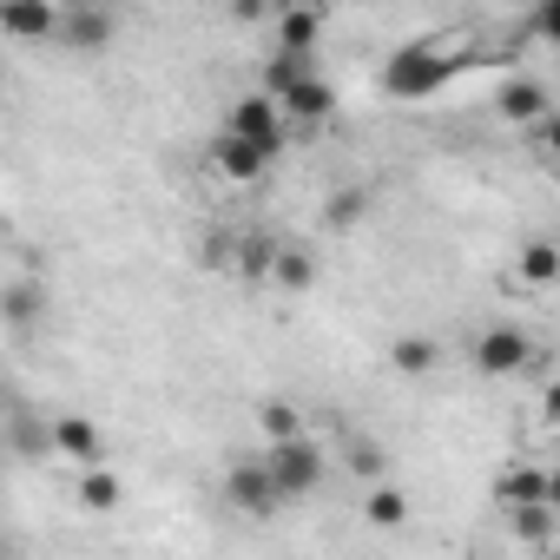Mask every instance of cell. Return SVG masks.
I'll return each instance as SVG.
<instances>
[{"label": "cell", "instance_id": "cell-7", "mask_svg": "<svg viewBox=\"0 0 560 560\" xmlns=\"http://www.w3.org/2000/svg\"><path fill=\"white\" fill-rule=\"evenodd\" d=\"M270 106L284 113V126H291V119H298V126H324V119L337 113V86H330L324 73H311V80H298L284 100H270Z\"/></svg>", "mask_w": 560, "mask_h": 560}, {"label": "cell", "instance_id": "cell-22", "mask_svg": "<svg viewBox=\"0 0 560 560\" xmlns=\"http://www.w3.org/2000/svg\"><path fill=\"white\" fill-rule=\"evenodd\" d=\"M508 521H514V534H521V540H534V547H540V540L553 534V501H534V508H508Z\"/></svg>", "mask_w": 560, "mask_h": 560}, {"label": "cell", "instance_id": "cell-13", "mask_svg": "<svg viewBox=\"0 0 560 560\" xmlns=\"http://www.w3.org/2000/svg\"><path fill=\"white\" fill-rule=\"evenodd\" d=\"M317 34H324L317 8H284L277 14V54H317Z\"/></svg>", "mask_w": 560, "mask_h": 560}, {"label": "cell", "instance_id": "cell-19", "mask_svg": "<svg viewBox=\"0 0 560 560\" xmlns=\"http://www.w3.org/2000/svg\"><path fill=\"white\" fill-rule=\"evenodd\" d=\"M370 521H376V527H409V494L389 488V481H376V488H370Z\"/></svg>", "mask_w": 560, "mask_h": 560}, {"label": "cell", "instance_id": "cell-10", "mask_svg": "<svg viewBox=\"0 0 560 560\" xmlns=\"http://www.w3.org/2000/svg\"><path fill=\"white\" fill-rule=\"evenodd\" d=\"M47 442H54L67 462L100 468V422H86V416H54V422H47Z\"/></svg>", "mask_w": 560, "mask_h": 560}, {"label": "cell", "instance_id": "cell-24", "mask_svg": "<svg viewBox=\"0 0 560 560\" xmlns=\"http://www.w3.org/2000/svg\"><path fill=\"white\" fill-rule=\"evenodd\" d=\"M231 257H237V270H244V277H270V264H277V244H270V237H244Z\"/></svg>", "mask_w": 560, "mask_h": 560}, {"label": "cell", "instance_id": "cell-4", "mask_svg": "<svg viewBox=\"0 0 560 560\" xmlns=\"http://www.w3.org/2000/svg\"><path fill=\"white\" fill-rule=\"evenodd\" d=\"M475 370H481V376H521V370H534V337L514 330V324L481 330V337H475Z\"/></svg>", "mask_w": 560, "mask_h": 560}, {"label": "cell", "instance_id": "cell-20", "mask_svg": "<svg viewBox=\"0 0 560 560\" xmlns=\"http://www.w3.org/2000/svg\"><path fill=\"white\" fill-rule=\"evenodd\" d=\"M435 357H442V350H435L429 337H402V343L389 350V363H396L402 376H429V370H435Z\"/></svg>", "mask_w": 560, "mask_h": 560}, {"label": "cell", "instance_id": "cell-27", "mask_svg": "<svg viewBox=\"0 0 560 560\" xmlns=\"http://www.w3.org/2000/svg\"><path fill=\"white\" fill-rule=\"evenodd\" d=\"M0 560H8V553H0Z\"/></svg>", "mask_w": 560, "mask_h": 560}, {"label": "cell", "instance_id": "cell-1", "mask_svg": "<svg viewBox=\"0 0 560 560\" xmlns=\"http://www.w3.org/2000/svg\"><path fill=\"white\" fill-rule=\"evenodd\" d=\"M462 73V54H435V47H402L389 67H383V93L389 100H429V93H442L448 80Z\"/></svg>", "mask_w": 560, "mask_h": 560}, {"label": "cell", "instance_id": "cell-18", "mask_svg": "<svg viewBox=\"0 0 560 560\" xmlns=\"http://www.w3.org/2000/svg\"><path fill=\"white\" fill-rule=\"evenodd\" d=\"M363 211H370V191H357V185H343V191L324 198V224H330V231H350Z\"/></svg>", "mask_w": 560, "mask_h": 560}, {"label": "cell", "instance_id": "cell-17", "mask_svg": "<svg viewBox=\"0 0 560 560\" xmlns=\"http://www.w3.org/2000/svg\"><path fill=\"white\" fill-rule=\"evenodd\" d=\"M270 284H284V291H311V284H317V257H311V250H277Z\"/></svg>", "mask_w": 560, "mask_h": 560}, {"label": "cell", "instance_id": "cell-11", "mask_svg": "<svg viewBox=\"0 0 560 560\" xmlns=\"http://www.w3.org/2000/svg\"><path fill=\"white\" fill-rule=\"evenodd\" d=\"M494 106H501V119H508V126H540V119H553V100H547V86H540V80H508Z\"/></svg>", "mask_w": 560, "mask_h": 560}, {"label": "cell", "instance_id": "cell-23", "mask_svg": "<svg viewBox=\"0 0 560 560\" xmlns=\"http://www.w3.org/2000/svg\"><path fill=\"white\" fill-rule=\"evenodd\" d=\"M553 270H560V250H553L547 237H534V244L521 250V277H527V284H553Z\"/></svg>", "mask_w": 560, "mask_h": 560}, {"label": "cell", "instance_id": "cell-21", "mask_svg": "<svg viewBox=\"0 0 560 560\" xmlns=\"http://www.w3.org/2000/svg\"><path fill=\"white\" fill-rule=\"evenodd\" d=\"M257 422H264V435H270V442H298V435H304V416H298L291 402H264V409H257Z\"/></svg>", "mask_w": 560, "mask_h": 560}, {"label": "cell", "instance_id": "cell-15", "mask_svg": "<svg viewBox=\"0 0 560 560\" xmlns=\"http://www.w3.org/2000/svg\"><path fill=\"white\" fill-rule=\"evenodd\" d=\"M317 73V54H277L270 67H264V100H284L298 80H311Z\"/></svg>", "mask_w": 560, "mask_h": 560}, {"label": "cell", "instance_id": "cell-16", "mask_svg": "<svg viewBox=\"0 0 560 560\" xmlns=\"http://www.w3.org/2000/svg\"><path fill=\"white\" fill-rule=\"evenodd\" d=\"M73 494H80V508H86V514H113L126 488H119V475H113V468H80V488H73Z\"/></svg>", "mask_w": 560, "mask_h": 560}, {"label": "cell", "instance_id": "cell-2", "mask_svg": "<svg viewBox=\"0 0 560 560\" xmlns=\"http://www.w3.org/2000/svg\"><path fill=\"white\" fill-rule=\"evenodd\" d=\"M324 448L311 442V435H298V442H270V455H264V475L277 481V494L284 501H298V494H311L317 481H324Z\"/></svg>", "mask_w": 560, "mask_h": 560}, {"label": "cell", "instance_id": "cell-3", "mask_svg": "<svg viewBox=\"0 0 560 560\" xmlns=\"http://www.w3.org/2000/svg\"><path fill=\"white\" fill-rule=\"evenodd\" d=\"M224 132H231V139H244V145H257L264 159H277V152H284V113H277L264 93L237 100V106H231V119H224Z\"/></svg>", "mask_w": 560, "mask_h": 560}, {"label": "cell", "instance_id": "cell-14", "mask_svg": "<svg viewBox=\"0 0 560 560\" xmlns=\"http://www.w3.org/2000/svg\"><path fill=\"white\" fill-rule=\"evenodd\" d=\"M211 165H218L231 185H250V178H264V165H270V159H264L257 145H244V139H231V132H224V139L211 145Z\"/></svg>", "mask_w": 560, "mask_h": 560}, {"label": "cell", "instance_id": "cell-12", "mask_svg": "<svg viewBox=\"0 0 560 560\" xmlns=\"http://www.w3.org/2000/svg\"><path fill=\"white\" fill-rule=\"evenodd\" d=\"M40 317H47V291L34 284V277H14V284L0 291V324H8V330H34Z\"/></svg>", "mask_w": 560, "mask_h": 560}, {"label": "cell", "instance_id": "cell-9", "mask_svg": "<svg viewBox=\"0 0 560 560\" xmlns=\"http://www.w3.org/2000/svg\"><path fill=\"white\" fill-rule=\"evenodd\" d=\"M494 501L501 508H534V501H553V475L534 468V462H508L494 475Z\"/></svg>", "mask_w": 560, "mask_h": 560}, {"label": "cell", "instance_id": "cell-25", "mask_svg": "<svg viewBox=\"0 0 560 560\" xmlns=\"http://www.w3.org/2000/svg\"><path fill=\"white\" fill-rule=\"evenodd\" d=\"M350 475H363V481H383V475H389V455H383L370 435H357V442H350Z\"/></svg>", "mask_w": 560, "mask_h": 560}, {"label": "cell", "instance_id": "cell-26", "mask_svg": "<svg viewBox=\"0 0 560 560\" xmlns=\"http://www.w3.org/2000/svg\"><path fill=\"white\" fill-rule=\"evenodd\" d=\"M14 448H27V455H47L54 442H47V429H40L34 416H21V429H14Z\"/></svg>", "mask_w": 560, "mask_h": 560}, {"label": "cell", "instance_id": "cell-5", "mask_svg": "<svg viewBox=\"0 0 560 560\" xmlns=\"http://www.w3.org/2000/svg\"><path fill=\"white\" fill-rule=\"evenodd\" d=\"M224 501H231L237 514H250V521H264V514L284 508V494H277V481L264 475V462H237V468L224 475Z\"/></svg>", "mask_w": 560, "mask_h": 560}, {"label": "cell", "instance_id": "cell-8", "mask_svg": "<svg viewBox=\"0 0 560 560\" xmlns=\"http://www.w3.org/2000/svg\"><path fill=\"white\" fill-rule=\"evenodd\" d=\"M113 34H119L113 8H73V14H60V34H54V40H67L73 54H106Z\"/></svg>", "mask_w": 560, "mask_h": 560}, {"label": "cell", "instance_id": "cell-6", "mask_svg": "<svg viewBox=\"0 0 560 560\" xmlns=\"http://www.w3.org/2000/svg\"><path fill=\"white\" fill-rule=\"evenodd\" d=\"M0 34L40 47V40L60 34V8H54V0H0Z\"/></svg>", "mask_w": 560, "mask_h": 560}]
</instances>
